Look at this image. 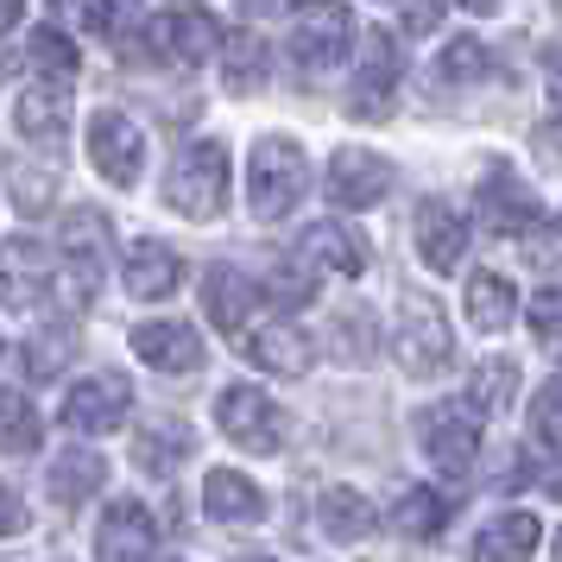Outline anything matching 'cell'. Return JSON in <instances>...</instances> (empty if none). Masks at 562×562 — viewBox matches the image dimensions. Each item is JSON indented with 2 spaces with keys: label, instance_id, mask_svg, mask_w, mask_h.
<instances>
[{
  "label": "cell",
  "instance_id": "cell-22",
  "mask_svg": "<svg viewBox=\"0 0 562 562\" xmlns=\"http://www.w3.org/2000/svg\"><path fill=\"white\" fill-rule=\"evenodd\" d=\"M196 449V430L183 424V417H153V424H139L133 430V461H139V474H153V481H171L183 461Z\"/></svg>",
  "mask_w": 562,
  "mask_h": 562
},
{
  "label": "cell",
  "instance_id": "cell-42",
  "mask_svg": "<svg viewBox=\"0 0 562 562\" xmlns=\"http://www.w3.org/2000/svg\"><path fill=\"white\" fill-rule=\"evenodd\" d=\"M64 355H70V335H57V341H32V348H26V373H32V380H57Z\"/></svg>",
  "mask_w": 562,
  "mask_h": 562
},
{
  "label": "cell",
  "instance_id": "cell-17",
  "mask_svg": "<svg viewBox=\"0 0 562 562\" xmlns=\"http://www.w3.org/2000/svg\"><path fill=\"white\" fill-rule=\"evenodd\" d=\"M52 291V254L38 240H7L0 247V310H32Z\"/></svg>",
  "mask_w": 562,
  "mask_h": 562
},
{
  "label": "cell",
  "instance_id": "cell-44",
  "mask_svg": "<svg viewBox=\"0 0 562 562\" xmlns=\"http://www.w3.org/2000/svg\"><path fill=\"white\" fill-rule=\"evenodd\" d=\"M26 525H32V518H26V499H20L13 486L0 481V537H20Z\"/></svg>",
  "mask_w": 562,
  "mask_h": 562
},
{
  "label": "cell",
  "instance_id": "cell-23",
  "mask_svg": "<svg viewBox=\"0 0 562 562\" xmlns=\"http://www.w3.org/2000/svg\"><path fill=\"white\" fill-rule=\"evenodd\" d=\"M13 127L26 146H64V133H70V95H64V82H38L26 89L20 102H13Z\"/></svg>",
  "mask_w": 562,
  "mask_h": 562
},
{
  "label": "cell",
  "instance_id": "cell-9",
  "mask_svg": "<svg viewBox=\"0 0 562 562\" xmlns=\"http://www.w3.org/2000/svg\"><path fill=\"white\" fill-rule=\"evenodd\" d=\"M133 411V385L127 373H89V380L70 385V398H64V411H57V424L70 436H108L121 430Z\"/></svg>",
  "mask_w": 562,
  "mask_h": 562
},
{
  "label": "cell",
  "instance_id": "cell-45",
  "mask_svg": "<svg viewBox=\"0 0 562 562\" xmlns=\"http://www.w3.org/2000/svg\"><path fill=\"white\" fill-rule=\"evenodd\" d=\"M543 95H550V121L562 127V52L543 57Z\"/></svg>",
  "mask_w": 562,
  "mask_h": 562
},
{
  "label": "cell",
  "instance_id": "cell-26",
  "mask_svg": "<svg viewBox=\"0 0 562 562\" xmlns=\"http://www.w3.org/2000/svg\"><path fill=\"white\" fill-rule=\"evenodd\" d=\"M215 57H222V89L228 95L266 89V38H259V26H228L215 38Z\"/></svg>",
  "mask_w": 562,
  "mask_h": 562
},
{
  "label": "cell",
  "instance_id": "cell-33",
  "mask_svg": "<svg viewBox=\"0 0 562 562\" xmlns=\"http://www.w3.org/2000/svg\"><path fill=\"white\" fill-rule=\"evenodd\" d=\"M436 77L449 82V89H474V82L493 77V52H486L481 38H456L449 52L436 57Z\"/></svg>",
  "mask_w": 562,
  "mask_h": 562
},
{
  "label": "cell",
  "instance_id": "cell-6",
  "mask_svg": "<svg viewBox=\"0 0 562 562\" xmlns=\"http://www.w3.org/2000/svg\"><path fill=\"white\" fill-rule=\"evenodd\" d=\"M417 442H424V456L442 474H468L486 442V411L474 398H442V405H430L417 417Z\"/></svg>",
  "mask_w": 562,
  "mask_h": 562
},
{
  "label": "cell",
  "instance_id": "cell-47",
  "mask_svg": "<svg viewBox=\"0 0 562 562\" xmlns=\"http://www.w3.org/2000/svg\"><path fill=\"white\" fill-rule=\"evenodd\" d=\"M20 20H26V0H0V38L20 26Z\"/></svg>",
  "mask_w": 562,
  "mask_h": 562
},
{
  "label": "cell",
  "instance_id": "cell-10",
  "mask_svg": "<svg viewBox=\"0 0 562 562\" xmlns=\"http://www.w3.org/2000/svg\"><path fill=\"white\" fill-rule=\"evenodd\" d=\"M89 165H95L114 190H133L139 171H146V133L133 127L121 108H102V114L89 121Z\"/></svg>",
  "mask_w": 562,
  "mask_h": 562
},
{
  "label": "cell",
  "instance_id": "cell-41",
  "mask_svg": "<svg viewBox=\"0 0 562 562\" xmlns=\"http://www.w3.org/2000/svg\"><path fill=\"white\" fill-rule=\"evenodd\" d=\"M367 323H373L367 310H341V316H335V355L341 360H355V355L373 348V329H367Z\"/></svg>",
  "mask_w": 562,
  "mask_h": 562
},
{
  "label": "cell",
  "instance_id": "cell-29",
  "mask_svg": "<svg viewBox=\"0 0 562 562\" xmlns=\"http://www.w3.org/2000/svg\"><path fill=\"white\" fill-rule=\"evenodd\" d=\"M461 304H468V323L481 335H506L512 323H518V291H512V279H499V272H474Z\"/></svg>",
  "mask_w": 562,
  "mask_h": 562
},
{
  "label": "cell",
  "instance_id": "cell-34",
  "mask_svg": "<svg viewBox=\"0 0 562 562\" xmlns=\"http://www.w3.org/2000/svg\"><path fill=\"white\" fill-rule=\"evenodd\" d=\"M7 190H13V203L26 209V215H45L57 203V171L26 165V158H7Z\"/></svg>",
  "mask_w": 562,
  "mask_h": 562
},
{
  "label": "cell",
  "instance_id": "cell-28",
  "mask_svg": "<svg viewBox=\"0 0 562 562\" xmlns=\"http://www.w3.org/2000/svg\"><path fill=\"white\" fill-rule=\"evenodd\" d=\"M108 486V461L89 456V449H70V456H57L45 468V493H52L57 506H82V499H95Z\"/></svg>",
  "mask_w": 562,
  "mask_h": 562
},
{
  "label": "cell",
  "instance_id": "cell-48",
  "mask_svg": "<svg viewBox=\"0 0 562 562\" xmlns=\"http://www.w3.org/2000/svg\"><path fill=\"white\" fill-rule=\"evenodd\" d=\"M461 7H468V13H493V0H461Z\"/></svg>",
  "mask_w": 562,
  "mask_h": 562
},
{
  "label": "cell",
  "instance_id": "cell-38",
  "mask_svg": "<svg viewBox=\"0 0 562 562\" xmlns=\"http://www.w3.org/2000/svg\"><path fill=\"white\" fill-rule=\"evenodd\" d=\"M531 442L562 449V373L537 385V398H531Z\"/></svg>",
  "mask_w": 562,
  "mask_h": 562
},
{
  "label": "cell",
  "instance_id": "cell-40",
  "mask_svg": "<svg viewBox=\"0 0 562 562\" xmlns=\"http://www.w3.org/2000/svg\"><path fill=\"white\" fill-rule=\"evenodd\" d=\"M512 392H518V360H493V367H481V380H474V405L481 411L506 405Z\"/></svg>",
  "mask_w": 562,
  "mask_h": 562
},
{
  "label": "cell",
  "instance_id": "cell-13",
  "mask_svg": "<svg viewBox=\"0 0 562 562\" xmlns=\"http://www.w3.org/2000/svg\"><path fill=\"white\" fill-rule=\"evenodd\" d=\"M133 355L146 360L153 373H171V380H183V373H196V367H203V335L190 329V323H178V316L133 323Z\"/></svg>",
  "mask_w": 562,
  "mask_h": 562
},
{
  "label": "cell",
  "instance_id": "cell-35",
  "mask_svg": "<svg viewBox=\"0 0 562 562\" xmlns=\"http://www.w3.org/2000/svg\"><path fill=\"white\" fill-rule=\"evenodd\" d=\"M506 486H543L550 499H562V449H543V442H531V449L518 456V468L506 474Z\"/></svg>",
  "mask_w": 562,
  "mask_h": 562
},
{
  "label": "cell",
  "instance_id": "cell-20",
  "mask_svg": "<svg viewBox=\"0 0 562 562\" xmlns=\"http://www.w3.org/2000/svg\"><path fill=\"white\" fill-rule=\"evenodd\" d=\"M121 279L139 304H158V297H171L183 284V254L178 247H165V240H133L127 259H121Z\"/></svg>",
  "mask_w": 562,
  "mask_h": 562
},
{
  "label": "cell",
  "instance_id": "cell-31",
  "mask_svg": "<svg viewBox=\"0 0 562 562\" xmlns=\"http://www.w3.org/2000/svg\"><path fill=\"white\" fill-rule=\"evenodd\" d=\"M449 518H456V499H449V493H430V486L405 493V499H398V512H392L398 537H411V543H430V537H442V525H449Z\"/></svg>",
  "mask_w": 562,
  "mask_h": 562
},
{
  "label": "cell",
  "instance_id": "cell-43",
  "mask_svg": "<svg viewBox=\"0 0 562 562\" xmlns=\"http://www.w3.org/2000/svg\"><path fill=\"white\" fill-rule=\"evenodd\" d=\"M398 20H405L411 38H424V32H436V20H442V0H398Z\"/></svg>",
  "mask_w": 562,
  "mask_h": 562
},
{
  "label": "cell",
  "instance_id": "cell-16",
  "mask_svg": "<svg viewBox=\"0 0 562 562\" xmlns=\"http://www.w3.org/2000/svg\"><path fill=\"white\" fill-rule=\"evenodd\" d=\"M203 512H209V525L254 531L259 518H266V493H259L240 468H209L203 474Z\"/></svg>",
  "mask_w": 562,
  "mask_h": 562
},
{
  "label": "cell",
  "instance_id": "cell-49",
  "mask_svg": "<svg viewBox=\"0 0 562 562\" xmlns=\"http://www.w3.org/2000/svg\"><path fill=\"white\" fill-rule=\"evenodd\" d=\"M557 228H562V222H557Z\"/></svg>",
  "mask_w": 562,
  "mask_h": 562
},
{
  "label": "cell",
  "instance_id": "cell-39",
  "mask_svg": "<svg viewBox=\"0 0 562 562\" xmlns=\"http://www.w3.org/2000/svg\"><path fill=\"white\" fill-rule=\"evenodd\" d=\"M531 335L543 355L562 360V291H537L531 297Z\"/></svg>",
  "mask_w": 562,
  "mask_h": 562
},
{
  "label": "cell",
  "instance_id": "cell-4",
  "mask_svg": "<svg viewBox=\"0 0 562 562\" xmlns=\"http://www.w3.org/2000/svg\"><path fill=\"white\" fill-rule=\"evenodd\" d=\"M108 234L102 209H70V222L57 228V279H64V297L77 310H89L102 297V279H108Z\"/></svg>",
  "mask_w": 562,
  "mask_h": 562
},
{
  "label": "cell",
  "instance_id": "cell-27",
  "mask_svg": "<svg viewBox=\"0 0 562 562\" xmlns=\"http://www.w3.org/2000/svg\"><path fill=\"white\" fill-rule=\"evenodd\" d=\"M316 525H323L329 543H360V537L380 525V512H373V499L355 493V486H323V499H316Z\"/></svg>",
  "mask_w": 562,
  "mask_h": 562
},
{
  "label": "cell",
  "instance_id": "cell-14",
  "mask_svg": "<svg viewBox=\"0 0 562 562\" xmlns=\"http://www.w3.org/2000/svg\"><path fill=\"white\" fill-rule=\"evenodd\" d=\"M158 52L171 57V64H209V52H215V38H222V26H215V13H209L203 0H171L165 7V20L153 26Z\"/></svg>",
  "mask_w": 562,
  "mask_h": 562
},
{
  "label": "cell",
  "instance_id": "cell-37",
  "mask_svg": "<svg viewBox=\"0 0 562 562\" xmlns=\"http://www.w3.org/2000/svg\"><path fill=\"white\" fill-rule=\"evenodd\" d=\"M259 297H266V304H279V310H297V304H310V297H316V272L291 259V266H279L272 279L259 284Z\"/></svg>",
  "mask_w": 562,
  "mask_h": 562
},
{
  "label": "cell",
  "instance_id": "cell-11",
  "mask_svg": "<svg viewBox=\"0 0 562 562\" xmlns=\"http://www.w3.org/2000/svg\"><path fill=\"white\" fill-rule=\"evenodd\" d=\"M234 348L254 360L259 373H279V380H304L310 360H316V341H310L297 323H284V316H272V323H247V329L234 335Z\"/></svg>",
  "mask_w": 562,
  "mask_h": 562
},
{
  "label": "cell",
  "instance_id": "cell-21",
  "mask_svg": "<svg viewBox=\"0 0 562 562\" xmlns=\"http://www.w3.org/2000/svg\"><path fill=\"white\" fill-rule=\"evenodd\" d=\"M417 254H424L430 272H456L461 259H468V222H461L456 203L430 196V203L417 209Z\"/></svg>",
  "mask_w": 562,
  "mask_h": 562
},
{
  "label": "cell",
  "instance_id": "cell-36",
  "mask_svg": "<svg viewBox=\"0 0 562 562\" xmlns=\"http://www.w3.org/2000/svg\"><path fill=\"white\" fill-rule=\"evenodd\" d=\"M52 20H57L64 32L108 38V32H114V7H108V0H52Z\"/></svg>",
  "mask_w": 562,
  "mask_h": 562
},
{
  "label": "cell",
  "instance_id": "cell-8",
  "mask_svg": "<svg viewBox=\"0 0 562 562\" xmlns=\"http://www.w3.org/2000/svg\"><path fill=\"white\" fill-rule=\"evenodd\" d=\"M474 215H481V228L493 234H525V228H543V203H537V190L512 165H486L481 183H474Z\"/></svg>",
  "mask_w": 562,
  "mask_h": 562
},
{
  "label": "cell",
  "instance_id": "cell-15",
  "mask_svg": "<svg viewBox=\"0 0 562 562\" xmlns=\"http://www.w3.org/2000/svg\"><path fill=\"white\" fill-rule=\"evenodd\" d=\"M95 557L108 562H146L158 557V518L139 499H114L95 525Z\"/></svg>",
  "mask_w": 562,
  "mask_h": 562
},
{
  "label": "cell",
  "instance_id": "cell-25",
  "mask_svg": "<svg viewBox=\"0 0 562 562\" xmlns=\"http://www.w3.org/2000/svg\"><path fill=\"white\" fill-rule=\"evenodd\" d=\"M543 550V518L537 512H499L474 531V557L486 562H525Z\"/></svg>",
  "mask_w": 562,
  "mask_h": 562
},
{
  "label": "cell",
  "instance_id": "cell-19",
  "mask_svg": "<svg viewBox=\"0 0 562 562\" xmlns=\"http://www.w3.org/2000/svg\"><path fill=\"white\" fill-rule=\"evenodd\" d=\"M259 304H266V297H259V284L247 279V272H234V266H209V279H203V310H209V323L228 335V341L259 316Z\"/></svg>",
  "mask_w": 562,
  "mask_h": 562
},
{
  "label": "cell",
  "instance_id": "cell-24",
  "mask_svg": "<svg viewBox=\"0 0 562 562\" xmlns=\"http://www.w3.org/2000/svg\"><path fill=\"white\" fill-rule=\"evenodd\" d=\"M398 38L392 32H367L360 38V70H355V114H373V108H385V95L398 89Z\"/></svg>",
  "mask_w": 562,
  "mask_h": 562
},
{
  "label": "cell",
  "instance_id": "cell-3",
  "mask_svg": "<svg viewBox=\"0 0 562 562\" xmlns=\"http://www.w3.org/2000/svg\"><path fill=\"white\" fill-rule=\"evenodd\" d=\"M392 360L405 367L411 380H436V373H449V360H456V329H449V316H442L436 297H424V291H398Z\"/></svg>",
  "mask_w": 562,
  "mask_h": 562
},
{
  "label": "cell",
  "instance_id": "cell-12",
  "mask_svg": "<svg viewBox=\"0 0 562 562\" xmlns=\"http://www.w3.org/2000/svg\"><path fill=\"white\" fill-rule=\"evenodd\" d=\"M323 190H329L335 209H373L392 190V165L380 153H367V146H341L329 158V171H323Z\"/></svg>",
  "mask_w": 562,
  "mask_h": 562
},
{
  "label": "cell",
  "instance_id": "cell-32",
  "mask_svg": "<svg viewBox=\"0 0 562 562\" xmlns=\"http://www.w3.org/2000/svg\"><path fill=\"white\" fill-rule=\"evenodd\" d=\"M26 57H32V70H38L45 82H77V70H82L77 38H70L64 26H38L32 45H26Z\"/></svg>",
  "mask_w": 562,
  "mask_h": 562
},
{
  "label": "cell",
  "instance_id": "cell-30",
  "mask_svg": "<svg viewBox=\"0 0 562 562\" xmlns=\"http://www.w3.org/2000/svg\"><path fill=\"white\" fill-rule=\"evenodd\" d=\"M45 442V417L20 385H0V456H32Z\"/></svg>",
  "mask_w": 562,
  "mask_h": 562
},
{
  "label": "cell",
  "instance_id": "cell-7",
  "mask_svg": "<svg viewBox=\"0 0 562 562\" xmlns=\"http://www.w3.org/2000/svg\"><path fill=\"white\" fill-rule=\"evenodd\" d=\"M215 424H222V436H228L234 449H247V456H279L284 442H291L284 405L266 398L259 385H228V392L215 398Z\"/></svg>",
  "mask_w": 562,
  "mask_h": 562
},
{
  "label": "cell",
  "instance_id": "cell-1",
  "mask_svg": "<svg viewBox=\"0 0 562 562\" xmlns=\"http://www.w3.org/2000/svg\"><path fill=\"white\" fill-rule=\"evenodd\" d=\"M284 52L304 77L341 70V57L355 52V13L341 0H291L284 13Z\"/></svg>",
  "mask_w": 562,
  "mask_h": 562
},
{
  "label": "cell",
  "instance_id": "cell-18",
  "mask_svg": "<svg viewBox=\"0 0 562 562\" xmlns=\"http://www.w3.org/2000/svg\"><path fill=\"white\" fill-rule=\"evenodd\" d=\"M297 266H310V272H341V279H360V272H367V240H360L348 222H310L304 240H297Z\"/></svg>",
  "mask_w": 562,
  "mask_h": 562
},
{
  "label": "cell",
  "instance_id": "cell-2",
  "mask_svg": "<svg viewBox=\"0 0 562 562\" xmlns=\"http://www.w3.org/2000/svg\"><path fill=\"white\" fill-rule=\"evenodd\" d=\"M304 190H310L304 146L284 139V133L254 139V158H247V209H254L259 222H284L291 209L304 203Z\"/></svg>",
  "mask_w": 562,
  "mask_h": 562
},
{
  "label": "cell",
  "instance_id": "cell-46",
  "mask_svg": "<svg viewBox=\"0 0 562 562\" xmlns=\"http://www.w3.org/2000/svg\"><path fill=\"white\" fill-rule=\"evenodd\" d=\"M247 20H272V13H291V0H240Z\"/></svg>",
  "mask_w": 562,
  "mask_h": 562
},
{
  "label": "cell",
  "instance_id": "cell-5",
  "mask_svg": "<svg viewBox=\"0 0 562 562\" xmlns=\"http://www.w3.org/2000/svg\"><path fill=\"white\" fill-rule=\"evenodd\" d=\"M165 203L190 222H215L228 209V146L222 139H190L165 178Z\"/></svg>",
  "mask_w": 562,
  "mask_h": 562
}]
</instances>
